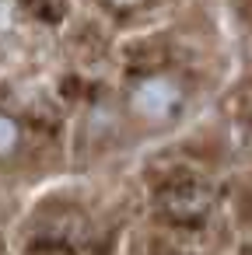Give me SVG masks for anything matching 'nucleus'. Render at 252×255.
<instances>
[{
    "instance_id": "3",
    "label": "nucleus",
    "mask_w": 252,
    "mask_h": 255,
    "mask_svg": "<svg viewBox=\"0 0 252 255\" xmlns=\"http://www.w3.org/2000/svg\"><path fill=\"white\" fill-rule=\"evenodd\" d=\"M116 4H137V0H116Z\"/></svg>"
},
{
    "instance_id": "1",
    "label": "nucleus",
    "mask_w": 252,
    "mask_h": 255,
    "mask_svg": "<svg viewBox=\"0 0 252 255\" xmlns=\"http://www.w3.org/2000/svg\"><path fill=\"white\" fill-rule=\"evenodd\" d=\"M175 105H179V88L168 77H151V81L137 84V91H133V109L147 119H165Z\"/></svg>"
},
{
    "instance_id": "2",
    "label": "nucleus",
    "mask_w": 252,
    "mask_h": 255,
    "mask_svg": "<svg viewBox=\"0 0 252 255\" xmlns=\"http://www.w3.org/2000/svg\"><path fill=\"white\" fill-rule=\"evenodd\" d=\"M14 143H18V126H14V119L0 116V154H11Z\"/></svg>"
}]
</instances>
